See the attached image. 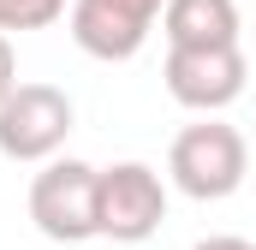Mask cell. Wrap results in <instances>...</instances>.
Listing matches in <instances>:
<instances>
[{
	"label": "cell",
	"instance_id": "6da1fadb",
	"mask_svg": "<svg viewBox=\"0 0 256 250\" xmlns=\"http://www.w3.org/2000/svg\"><path fill=\"white\" fill-rule=\"evenodd\" d=\"M244 173H250V143L226 120H214V114H202L196 125H185L173 137V149H167V179L185 196H196V202L232 196V190L244 185Z\"/></svg>",
	"mask_w": 256,
	"mask_h": 250
},
{
	"label": "cell",
	"instance_id": "7a4b0ae2",
	"mask_svg": "<svg viewBox=\"0 0 256 250\" xmlns=\"http://www.w3.org/2000/svg\"><path fill=\"white\" fill-rule=\"evenodd\" d=\"M96 179L102 167L90 161H72V155H54L42 161V173L30 179V220L42 238L54 244H84V238H102L96 232Z\"/></svg>",
	"mask_w": 256,
	"mask_h": 250
},
{
	"label": "cell",
	"instance_id": "3957f363",
	"mask_svg": "<svg viewBox=\"0 0 256 250\" xmlns=\"http://www.w3.org/2000/svg\"><path fill=\"white\" fill-rule=\"evenodd\" d=\"M167 220V185L149 161H114L96 179V232L114 244H143Z\"/></svg>",
	"mask_w": 256,
	"mask_h": 250
},
{
	"label": "cell",
	"instance_id": "277c9868",
	"mask_svg": "<svg viewBox=\"0 0 256 250\" xmlns=\"http://www.w3.org/2000/svg\"><path fill=\"white\" fill-rule=\"evenodd\" d=\"M72 96L60 84H12L0 102V155L6 161H54L72 137Z\"/></svg>",
	"mask_w": 256,
	"mask_h": 250
},
{
	"label": "cell",
	"instance_id": "5b68a950",
	"mask_svg": "<svg viewBox=\"0 0 256 250\" xmlns=\"http://www.w3.org/2000/svg\"><path fill=\"white\" fill-rule=\"evenodd\" d=\"M161 78H167V96H173L179 108H191V114H220V108H232V102L244 96L250 66H244V48H238V42H226V48H167Z\"/></svg>",
	"mask_w": 256,
	"mask_h": 250
},
{
	"label": "cell",
	"instance_id": "8992f818",
	"mask_svg": "<svg viewBox=\"0 0 256 250\" xmlns=\"http://www.w3.org/2000/svg\"><path fill=\"white\" fill-rule=\"evenodd\" d=\"M161 6L167 0H72L66 30L90 60L114 66V60H131L149 42V30L161 24Z\"/></svg>",
	"mask_w": 256,
	"mask_h": 250
},
{
	"label": "cell",
	"instance_id": "52a82bcc",
	"mask_svg": "<svg viewBox=\"0 0 256 250\" xmlns=\"http://www.w3.org/2000/svg\"><path fill=\"white\" fill-rule=\"evenodd\" d=\"M161 30L167 48H226L238 42V0H167Z\"/></svg>",
	"mask_w": 256,
	"mask_h": 250
},
{
	"label": "cell",
	"instance_id": "ba28073f",
	"mask_svg": "<svg viewBox=\"0 0 256 250\" xmlns=\"http://www.w3.org/2000/svg\"><path fill=\"white\" fill-rule=\"evenodd\" d=\"M72 0H0V30H48Z\"/></svg>",
	"mask_w": 256,
	"mask_h": 250
},
{
	"label": "cell",
	"instance_id": "9c48e42d",
	"mask_svg": "<svg viewBox=\"0 0 256 250\" xmlns=\"http://www.w3.org/2000/svg\"><path fill=\"white\" fill-rule=\"evenodd\" d=\"M12 84H18V54H12V42H6V30H0V102L12 96Z\"/></svg>",
	"mask_w": 256,
	"mask_h": 250
},
{
	"label": "cell",
	"instance_id": "30bf717a",
	"mask_svg": "<svg viewBox=\"0 0 256 250\" xmlns=\"http://www.w3.org/2000/svg\"><path fill=\"white\" fill-rule=\"evenodd\" d=\"M191 250H256L250 238H238V232H214V238H196Z\"/></svg>",
	"mask_w": 256,
	"mask_h": 250
}]
</instances>
